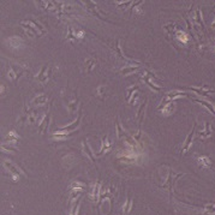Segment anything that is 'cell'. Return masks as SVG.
<instances>
[{
  "label": "cell",
  "mask_w": 215,
  "mask_h": 215,
  "mask_svg": "<svg viewBox=\"0 0 215 215\" xmlns=\"http://www.w3.org/2000/svg\"><path fill=\"white\" fill-rule=\"evenodd\" d=\"M82 117H83V113H82V109H79V114H78V118H77V120H75L72 124H70V125H67V126H63L60 127L59 130H58V132L57 133H63V132H70V131H74L75 129H76L79 124H81V120H82Z\"/></svg>",
  "instance_id": "1"
},
{
  "label": "cell",
  "mask_w": 215,
  "mask_h": 215,
  "mask_svg": "<svg viewBox=\"0 0 215 215\" xmlns=\"http://www.w3.org/2000/svg\"><path fill=\"white\" fill-rule=\"evenodd\" d=\"M117 137H118V138L125 137V138H126V141L130 143V144L136 145L135 138H132L130 135H127L126 132H125V130H123V129H121V126H120V123H119V118H118V120H117Z\"/></svg>",
  "instance_id": "2"
},
{
  "label": "cell",
  "mask_w": 215,
  "mask_h": 215,
  "mask_svg": "<svg viewBox=\"0 0 215 215\" xmlns=\"http://www.w3.org/2000/svg\"><path fill=\"white\" fill-rule=\"evenodd\" d=\"M19 123H23V121H30V123H35L36 121V118H35V113L33 111H29L26 109V107L24 108V112H23V115L18 119Z\"/></svg>",
  "instance_id": "3"
},
{
  "label": "cell",
  "mask_w": 215,
  "mask_h": 215,
  "mask_svg": "<svg viewBox=\"0 0 215 215\" xmlns=\"http://www.w3.org/2000/svg\"><path fill=\"white\" fill-rule=\"evenodd\" d=\"M195 129H196V123L193 124V127H192L191 132L188 135V137H186V139H185V143H184V145H183V148H181V154H185V153L189 150L190 145H191V142H192L193 133H195Z\"/></svg>",
  "instance_id": "4"
},
{
  "label": "cell",
  "mask_w": 215,
  "mask_h": 215,
  "mask_svg": "<svg viewBox=\"0 0 215 215\" xmlns=\"http://www.w3.org/2000/svg\"><path fill=\"white\" fill-rule=\"evenodd\" d=\"M24 72V70H17V66H14V65H11V67H10V70H9V77L12 79V81H17V78H19V76L22 75Z\"/></svg>",
  "instance_id": "5"
},
{
  "label": "cell",
  "mask_w": 215,
  "mask_h": 215,
  "mask_svg": "<svg viewBox=\"0 0 215 215\" xmlns=\"http://www.w3.org/2000/svg\"><path fill=\"white\" fill-rule=\"evenodd\" d=\"M50 120H51V113L48 112V113L43 117V119H42L40 126H38V129H40V133H45V132L47 131V127H48V124H50Z\"/></svg>",
  "instance_id": "6"
},
{
  "label": "cell",
  "mask_w": 215,
  "mask_h": 215,
  "mask_svg": "<svg viewBox=\"0 0 215 215\" xmlns=\"http://www.w3.org/2000/svg\"><path fill=\"white\" fill-rule=\"evenodd\" d=\"M210 133H212V125L209 123H205L204 124V130L202 132H198V136L201 138H207V137L210 136Z\"/></svg>",
  "instance_id": "7"
},
{
  "label": "cell",
  "mask_w": 215,
  "mask_h": 215,
  "mask_svg": "<svg viewBox=\"0 0 215 215\" xmlns=\"http://www.w3.org/2000/svg\"><path fill=\"white\" fill-rule=\"evenodd\" d=\"M112 148V144H111V142L108 141V138H107V136H105L103 138H102V147H101V152L99 153L100 155L101 154H103L105 152H108L109 149Z\"/></svg>",
  "instance_id": "8"
},
{
  "label": "cell",
  "mask_w": 215,
  "mask_h": 215,
  "mask_svg": "<svg viewBox=\"0 0 215 215\" xmlns=\"http://www.w3.org/2000/svg\"><path fill=\"white\" fill-rule=\"evenodd\" d=\"M147 99L144 100V102L141 105V107L138 108V111H137V114H136V119L138 120L139 123L143 120V115H144V109H145V107H147Z\"/></svg>",
  "instance_id": "9"
},
{
  "label": "cell",
  "mask_w": 215,
  "mask_h": 215,
  "mask_svg": "<svg viewBox=\"0 0 215 215\" xmlns=\"http://www.w3.org/2000/svg\"><path fill=\"white\" fill-rule=\"evenodd\" d=\"M77 105H78V100H77L76 98H75L74 100H71V101H69L66 103V107H67V109H69L70 113H75V112H76Z\"/></svg>",
  "instance_id": "10"
},
{
  "label": "cell",
  "mask_w": 215,
  "mask_h": 215,
  "mask_svg": "<svg viewBox=\"0 0 215 215\" xmlns=\"http://www.w3.org/2000/svg\"><path fill=\"white\" fill-rule=\"evenodd\" d=\"M95 64H96V59H94V58H88V59L86 60V63H84L86 71H87V72H90V71L93 70V67L95 66Z\"/></svg>",
  "instance_id": "11"
},
{
  "label": "cell",
  "mask_w": 215,
  "mask_h": 215,
  "mask_svg": "<svg viewBox=\"0 0 215 215\" xmlns=\"http://www.w3.org/2000/svg\"><path fill=\"white\" fill-rule=\"evenodd\" d=\"M46 66H43L42 69H41V71H40V74H38V76H36V79H38L41 83H46L47 82V74H46Z\"/></svg>",
  "instance_id": "12"
},
{
  "label": "cell",
  "mask_w": 215,
  "mask_h": 215,
  "mask_svg": "<svg viewBox=\"0 0 215 215\" xmlns=\"http://www.w3.org/2000/svg\"><path fill=\"white\" fill-rule=\"evenodd\" d=\"M83 148H84V152L87 153V155L90 157V160H91V161H95V157H94V155H93V153H91V149H90V147H89L87 139L83 141Z\"/></svg>",
  "instance_id": "13"
},
{
  "label": "cell",
  "mask_w": 215,
  "mask_h": 215,
  "mask_svg": "<svg viewBox=\"0 0 215 215\" xmlns=\"http://www.w3.org/2000/svg\"><path fill=\"white\" fill-rule=\"evenodd\" d=\"M198 165L203 167V168H208L209 166H210V160H209V157H207V156H201L200 159H198Z\"/></svg>",
  "instance_id": "14"
},
{
  "label": "cell",
  "mask_w": 215,
  "mask_h": 215,
  "mask_svg": "<svg viewBox=\"0 0 215 215\" xmlns=\"http://www.w3.org/2000/svg\"><path fill=\"white\" fill-rule=\"evenodd\" d=\"M4 165H5L12 173H14V177H16L14 178V180H17V176H18V173H19V171L17 169V167H14V166H13L11 162H9V161H4Z\"/></svg>",
  "instance_id": "15"
},
{
  "label": "cell",
  "mask_w": 215,
  "mask_h": 215,
  "mask_svg": "<svg viewBox=\"0 0 215 215\" xmlns=\"http://www.w3.org/2000/svg\"><path fill=\"white\" fill-rule=\"evenodd\" d=\"M45 102H47V98H46L45 95H40V96L35 98V99L33 100V105H42V103H45Z\"/></svg>",
  "instance_id": "16"
},
{
  "label": "cell",
  "mask_w": 215,
  "mask_h": 215,
  "mask_svg": "<svg viewBox=\"0 0 215 215\" xmlns=\"http://www.w3.org/2000/svg\"><path fill=\"white\" fill-rule=\"evenodd\" d=\"M196 102H198V103L203 105V106H204V107H205V108H207V109H208L209 112H212V113L215 115V109L213 108V106H212L210 103H208L207 101H203V100H196Z\"/></svg>",
  "instance_id": "17"
},
{
  "label": "cell",
  "mask_w": 215,
  "mask_h": 215,
  "mask_svg": "<svg viewBox=\"0 0 215 215\" xmlns=\"http://www.w3.org/2000/svg\"><path fill=\"white\" fill-rule=\"evenodd\" d=\"M178 40L181 41L183 43H186V42H188V35H186L185 33H179V34H178Z\"/></svg>",
  "instance_id": "18"
},
{
  "label": "cell",
  "mask_w": 215,
  "mask_h": 215,
  "mask_svg": "<svg viewBox=\"0 0 215 215\" xmlns=\"http://www.w3.org/2000/svg\"><path fill=\"white\" fill-rule=\"evenodd\" d=\"M6 139H9L7 142H17V141H18V137H17V135H16L14 132H10L9 136L6 137Z\"/></svg>",
  "instance_id": "19"
},
{
  "label": "cell",
  "mask_w": 215,
  "mask_h": 215,
  "mask_svg": "<svg viewBox=\"0 0 215 215\" xmlns=\"http://www.w3.org/2000/svg\"><path fill=\"white\" fill-rule=\"evenodd\" d=\"M136 70H138V67H127V69H123V70L120 71V74L127 75V74H130V72H133V71H136Z\"/></svg>",
  "instance_id": "20"
},
{
  "label": "cell",
  "mask_w": 215,
  "mask_h": 215,
  "mask_svg": "<svg viewBox=\"0 0 215 215\" xmlns=\"http://www.w3.org/2000/svg\"><path fill=\"white\" fill-rule=\"evenodd\" d=\"M137 90V86H135V87H131V88L127 89V95H126V99L127 100H130V98H131V95L135 93Z\"/></svg>",
  "instance_id": "21"
},
{
  "label": "cell",
  "mask_w": 215,
  "mask_h": 215,
  "mask_svg": "<svg viewBox=\"0 0 215 215\" xmlns=\"http://www.w3.org/2000/svg\"><path fill=\"white\" fill-rule=\"evenodd\" d=\"M66 40H74V41H76L77 40L76 35H74V33H72L71 26H69V34H67V36H66Z\"/></svg>",
  "instance_id": "22"
},
{
  "label": "cell",
  "mask_w": 215,
  "mask_h": 215,
  "mask_svg": "<svg viewBox=\"0 0 215 215\" xmlns=\"http://www.w3.org/2000/svg\"><path fill=\"white\" fill-rule=\"evenodd\" d=\"M196 19H197V22L203 26V21H202V17H201V11H200V10L196 11Z\"/></svg>",
  "instance_id": "23"
},
{
  "label": "cell",
  "mask_w": 215,
  "mask_h": 215,
  "mask_svg": "<svg viewBox=\"0 0 215 215\" xmlns=\"http://www.w3.org/2000/svg\"><path fill=\"white\" fill-rule=\"evenodd\" d=\"M213 26V28L215 29V19H214V22H213V26Z\"/></svg>",
  "instance_id": "24"
}]
</instances>
